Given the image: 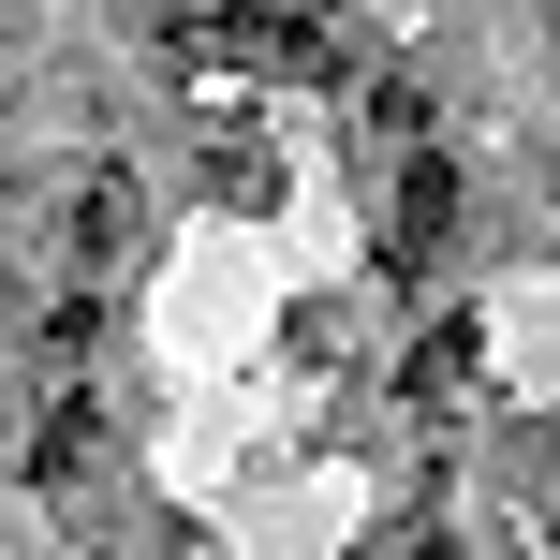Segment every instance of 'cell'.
<instances>
[{
	"label": "cell",
	"mask_w": 560,
	"mask_h": 560,
	"mask_svg": "<svg viewBox=\"0 0 560 560\" xmlns=\"http://www.w3.org/2000/svg\"><path fill=\"white\" fill-rule=\"evenodd\" d=\"M89 457H104V413H89V398H59L45 443H30V472H89Z\"/></svg>",
	"instance_id": "2"
},
{
	"label": "cell",
	"mask_w": 560,
	"mask_h": 560,
	"mask_svg": "<svg viewBox=\"0 0 560 560\" xmlns=\"http://www.w3.org/2000/svg\"><path fill=\"white\" fill-rule=\"evenodd\" d=\"M413 384H428V398H457V384H472V325H428V369H413Z\"/></svg>",
	"instance_id": "3"
},
{
	"label": "cell",
	"mask_w": 560,
	"mask_h": 560,
	"mask_svg": "<svg viewBox=\"0 0 560 560\" xmlns=\"http://www.w3.org/2000/svg\"><path fill=\"white\" fill-rule=\"evenodd\" d=\"M443 252H457V177H443V163L413 148V177L384 192V266L413 280V266H443Z\"/></svg>",
	"instance_id": "1"
}]
</instances>
